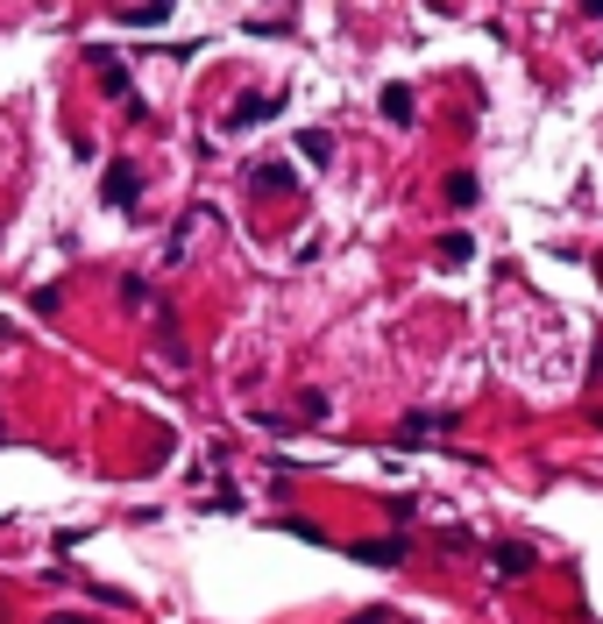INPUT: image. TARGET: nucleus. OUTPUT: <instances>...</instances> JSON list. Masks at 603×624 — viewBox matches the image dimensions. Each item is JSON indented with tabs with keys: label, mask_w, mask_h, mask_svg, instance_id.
I'll use <instances>...</instances> for the list:
<instances>
[{
	"label": "nucleus",
	"mask_w": 603,
	"mask_h": 624,
	"mask_svg": "<svg viewBox=\"0 0 603 624\" xmlns=\"http://www.w3.org/2000/svg\"><path fill=\"white\" fill-rule=\"evenodd\" d=\"M355 561H369V568H405L412 561V539L405 532H384V539H362V546H348Z\"/></svg>",
	"instance_id": "obj_1"
},
{
	"label": "nucleus",
	"mask_w": 603,
	"mask_h": 624,
	"mask_svg": "<svg viewBox=\"0 0 603 624\" xmlns=\"http://www.w3.org/2000/svg\"><path fill=\"white\" fill-rule=\"evenodd\" d=\"M100 199H107V206H121V213L142 199V171L128 164V156H121V164H107V178H100Z\"/></svg>",
	"instance_id": "obj_2"
},
{
	"label": "nucleus",
	"mask_w": 603,
	"mask_h": 624,
	"mask_svg": "<svg viewBox=\"0 0 603 624\" xmlns=\"http://www.w3.org/2000/svg\"><path fill=\"white\" fill-rule=\"evenodd\" d=\"M533 561H540V554H533L525 539H497V546H490V568H497V575H533Z\"/></svg>",
	"instance_id": "obj_3"
},
{
	"label": "nucleus",
	"mask_w": 603,
	"mask_h": 624,
	"mask_svg": "<svg viewBox=\"0 0 603 624\" xmlns=\"http://www.w3.org/2000/svg\"><path fill=\"white\" fill-rule=\"evenodd\" d=\"M249 185H256V192H298V171L270 156V164H249Z\"/></svg>",
	"instance_id": "obj_4"
},
{
	"label": "nucleus",
	"mask_w": 603,
	"mask_h": 624,
	"mask_svg": "<svg viewBox=\"0 0 603 624\" xmlns=\"http://www.w3.org/2000/svg\"><path fill=\"white\" fill-rule=\"evenodd\" d=\"M277 107H284V100H277V93H249V100H242V107H235V114H228V135H235V128H249V121H270V114H277Z\"/></svg>",
	"instance_id": "obj_5"
},
{
	"label": "nucleus",
	"mask_w": 603,
	"mask_h": 624,
	"mask_svg": "<svg viewBox=\"0 0 603 624\" xmlns=\"http://www.w3.org/2000/svg\"><path fill=\"white\" fill-rule=\"evenodd\" d=\"M384 121H398V128H412V114H419V100H412V86H384Z\"/></svg>",
	"instance_id": "obj_6"
},
{
	"label": "nucleus",
	"mask_w": 603,
	"mask_h": 624,
	"mask_svg": "<svg viewBox=\"0 0 603 624\" xmlns=\"http://www.w3.org/2000/svg\"><path fill=\"white\" fill-rule=\"evenodd\" d=\"M440 263H447V270L476 263V234H462V227H455V234H440Z\"/></svg>",
	"instance_id": "obj_7"
},
{
	"label": "nucleus",
	"mask_w": 603,
	"mask_h": 624,
	"mask_svg": "<svg viewBox=\"0 0 603 624\" xmlns=\"http://www.w3.org/2000/svg\"><path fill=\"white\" fill-rule=\"evenodd\" d=\"M447 433V412H412L405 419V447H419V440H440Z\"/></svg>",
	"instance_id": "obj_8"
},
{
	"label": "nucleus",
	"mask_w": 603,
	"mask_h": 624,
	"mask_svg": "<svg viewBox=\"0 0 603 624\" xmlns=\"http://www.w3.org/2000/svg\"><path fill=\"white\" fill-rule=\"evenodd\" d=\"M476 199H483L476 171H447V206H476Z\"/></svg>",
	"instance_id": "obj_9"
},
{
	"label": "nucleus",
	"mask_w": 603,
	"mask_h": 624,
	"mask_svg": "<svg viewBox=\"0 0 603 624\" xmlns=\"http://www.w3.org/2000/svg\"><path fill=\"white\" fill-rule=\"evenodd\" d=\"M298 156H306V164H327V156H334V135H327V128H306V135H298Z\"/></svg>",
	"instance_id": "obj_10"
},
{
	"label": "nucleus",
	"mask_w": 603,
	"mask_h": 624,
	"mask_svg": "<svg viewBox=\"0 0 603 624\" xmlns=\"http://www.w3.org/2000/svg\"><path fill=\"white\" fill-rule=\"evenodd\" d=\"M114 22H128V29H157V22H171V8L157 0V8H114Z\"/></svg>",
	"instance_id": "obj_11"
},
{
	"label": "nucleus",
	"mask_w": 603,
	"mask_h": 624,
	"mask_svg": "<svg viewBox=\"0 0 603 624\" xmlns=\"http://www.w3.org/2000/svg\"><path fill=\"white\" fill-rule=\"evenodd\" d=\"M298 412H306V426H320L334 412V398H327V390H298Z\"/></svg>",
	"instance_id": "obj_12"
},
{
	"label": "nucleus",
	"mask_w": 603,
	"mask_h": 624,
	"mask_svg": "<svg viewBox=\"0 0 603 624\" xmlns=\"http://www.w3.org/2000/svg\"><path fill=\"white\" fill-rule=\"evenodd\" d=\"M164 355H171V369H185V334H178V320H164Z\"/></svg>",
	"instance_id": "obj_13"
},
{
	"label": "nucleus",
	"mask_w": 603,
	"mask_h": 624,
	"mask_svg": "<svg viewBox=\"0 0 603 624\" xmlns=\"http://www.w3.org/2000/svg\"><path fill=\"white\" fill-rule=\"evenodd\" d=\"M277 532H291V539H327L313 518H277Z\"/></svg>",
	"instance_id": "obj_14"
},
{
	"label": "nucleus",
	"mask_w": 603,
	"mask_h": 624,
	"mask_svg": "<svg viewBox=\"0 0 603 624\" xmlns=\"http://www.w3.org/2000/svg\"><path fill=\"white\" fill-rule=\"evenodd\" d=\"M50 624H93V617H71V610H57V617H50Z\"/></svg>",
	"instance_id": "obj_15"
}]
</instances>
